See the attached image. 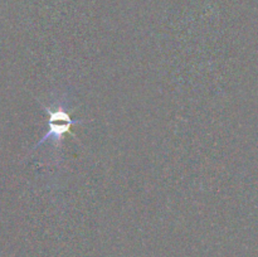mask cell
I'll return each mask as SVG.
<instances>
[{"label":"cell","instance_id":"cell-1","mask_svg":"<svg viewBox=\"0 0 258 257\" xmlns=\"http://www.w3.org/2000/svg\"><path fill=\"white\" fill-rule=\"evenodd\" d=\"M43 108L48 113V133L38 141L34 149L43 145L48 140H53L55 145H59L62 143L64 134H71V126L85 123V121L73 120L70 116V112H67L64 110V107H62V106L55 107V110H50V108L45 107V106H43ZM71 135H73V134H71Z\"/></svg>","mask_w":258,"mask_h":257}]
</instances>
